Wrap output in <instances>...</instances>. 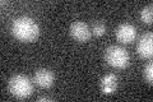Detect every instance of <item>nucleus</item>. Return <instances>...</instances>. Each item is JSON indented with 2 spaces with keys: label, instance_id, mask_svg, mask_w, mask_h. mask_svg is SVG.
<instances>
[{
  "label": "nucleus",
  "instance_id": "obj_1",
  "mask_svg": "<svg viewBox=\"0 0 153 102\" xmlns=\"http://www.w3.org/2000/svg\"><path fill=\"white\" fill-rule=\"evenodd\" d=\"M12 33L21 42H33L40 36V26L33 18L22 16L13 21Z\"/></svg>",
  "mask_w": 153,
  "mask_h": 102
},
{
  "label": "nucleus",
  "instance_id": "obj_2",
  "mask_svg": "<svg viewBox=\"0 0 153 102\" xmlns=\"http://www.w3.org/2000/svg\"><path fill=\"white\" fill-rule=\"evenodd\" d=\"M9 92L17 98H27L33 92V86L30 78L23 74L13 75L8 83Z\"/></svg>",
  "mask_w": 153,
  "mask_h": 102
},
{
  "label": "nucleus",
  "instance_id": "obj_3",
  "mask_svg": "<svg viewBox=\"0 0 153 102\" xmlns=\"http://www.w3.org/2000/svg\"><path fill=\"white\" fill-rule=\"evenodd\" d=\"M105 60L112 68L125 69L129 65L130 56H129V52L124 47L114 45V46H110L106 48V51H105Z\"/></svg>",
  "mask_w": 153,
  "mask_h": 102
},
{
  "label": "nucleus",
  "instance_id": "obj_4",
  "mask_svg": "<svg viewBox=\"0 0 153 102\" xmlns=\"http://www.w3.org/2000/svg\"><path fill=\"white\" fill-rule=\"evenodd\" d=\"M69 32H70V36L78 42H87L89 41L91 36H92V32H91L88 24L79 21L71 23Z\"/></svg>",
  "mask_w": 153,
  "mask_h": 102
},
{
  "label": "nucleus",
  "instance_id": "obj_5",
  "mask_svg": "<svg viewBox=\"0 0 153 102\" xmlns=\"http://www.w3.org/2000/svg\"><path fill=\"white\" fill-rule=\"evenodd\" d=\"M137 51L144 59L152 57L153 55V33L152 32H147L139 38L137 45Z\"/></svg>",
  "mask_w": 153,
  "mask_h": 102
},
{
  "label": "nucleus",
  "instance_id": "obj_6",
  "mask_svg": "<svg viewBox=\"0 0 153 102\" xmlns=\"http://www.w3.org/2000/svg\"><path fill=\"white\" fill-rule=\"evenodd\" d=\"M116 38L121 43H130L135 40L137 37V30L135 27L130 23H123L116 28Z\"/></svg>",
  "mask_w": 153,
  "mask_h": 102
},
{
  "label": "nucleus",
  "instance_id": "obj_7",
  "mask_svg": "<svg viewBox=\"0 0 153 102\" xmlns=\"http://www.w3.org/2000/svg\"><path fill=\"white\" fill-rule=\"evenodd\" d=\"M54 80H55L54 73L49 69H38L35 73V82L41 88H49V87L54 84Z\"/></svg>",
  "mask_w": 153,
  "mask_h": 102
},
{
  "label": "nucleus",
  "instance_id": "obj_8",
  "mask_svg": "<svg viewBox=\"0 0 153 102\" xmlns=\"http://www.w3.org/2000/svg\"><path fill=\"white\" fill-rule=\"evenodd\" d=\"M117 86H119V79L115 74H106L101 79V83H100L102 93L105 95H112L116 91Z\"/></svg>",
  "mask_w": 153,
  "mask_h": 102
},
{
  "label": "nucleus",
  "instance_id": "obj_9",
  "mask_svg": "<svg viewBox=\"0 0 153 102\" xmlns=\"http://www.w3.org/2000/svg\"><path fill=\"white\" fill-rule=\"evenodd\" d=\"M140 19L146 24H151L153 21V7L152 5H148L144 7L140 12Z\"/></svg>",
  "mask_w": 153,
  "mask_h": 102
},
{
  "label": "nucleus",
  "instance_id": "obj_10",
  "mask_svg": "<svg viewBox=\"0 0 153 102\" xmlns=\"http://www.w3.org/2000/svg\"><path fill=\"white\" fill-rule=\"evenodd\" d=\"M91 32H92L94 36L101 37V36H103L105 33H106V26H105L103 22H96V23L93 24L92 31H91Z\"/></svg>",
  "mask_w": 153,
  "mask_h": 102
},
{
  "label": "nucleus",
  "instance_id": "obj_11",
  "mask_svg": "<svg viewBox=\"0 0 153 102\" xmlns=\"http://www.w3.org/2000/svg\"><path fill=\"white\" fill-rule=\"evenodd\" d=\"M143 75H144V79L148 82V83L152 84V80H153V63H148V64L144 66Z\"/></svg>",
  "mask_w": 153,
  "mask_h": 102
},
{
  "label": "nucleus",
  "instance_id": "obj_12",
  "mask_svg": "<svg viewBox=\"0 0 153 102\" xmlns=\"http://www.w3.org/2000/svg\"><path fill=\"white\" fill-rule=\"evenodd\" d=\"M37 101L38 102H42V101H52L50 97H46V96H42V97H38L37 98Z\"/></svg>",
  "mask_w": 153,
  "mask_h": 102
}]
</instances>
